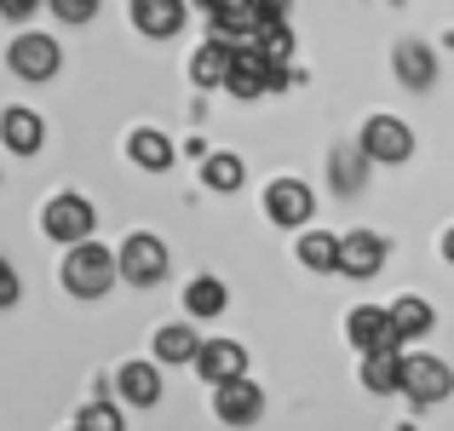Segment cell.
I'll list each match as a JSON object with an SVG mask.
<instances>
[{"mask_svg":"<svg viewBox=\"0 0 454 431\" xmlns=\"http://www.w3.org/2000/svg\"><path fill=\"white\" fill-rule=\"evenodd\" d=\"M115 277H121V265H115L110 247H98V242H75V247H69V259H64V287H69L75 299H104Z\"/></svg>","mask_w":454,"mask_h":431,"instance_id":"cell-1","label":"cell"},{"mask_svg":"<svg viewBox=\"0 0 454 431\" xmlns=\"http://www.w3.org/2000/svg\"><path fill=\"white\" fill-rule=\"evenodd\" d=\"M115 265H121V277L133 282V287H150V282L167 277V242H161V236H150V231H133L121 242V254H115Z\"/></svg>","mask_w":454,"mask_h":431,"instance_id":"cell-2","label":"cell"},{"mask_svg":"<svg viewBox=\"0 0 454 431\" xmlns=\"http://www.w3.org/2000/svg\"><path fill=\"white\" fill-rule=\"evenodd\" d=\"M41 224H46V236L52 242H87L92 236V224H98V213H92V201L87 196H52L46 201V213H41Z\"/></svg>","mask_w":454,"mask_h":431,"instance_id":"cell-3","label":"cell"},{"mask_svg":"<svg viewBox=\"0 0 454 431\" xmlns=\"http://www.w3.org/2000/svg\"><path fill=\"white\" fill-rule=\"evenodd\" d=\"M363 155H368V161H386V167L409 161V155H414L409 121H397V115H368V127H363Z\"/></svg>","mask_w":454,"mask_h":431,"instance_id":"cell-4","label":"cell"},{"mask_svg":"<svg viewBox=\"0 0 454 431\" xmlns=\"http://www.w3.org/2000/svg\"><path fill=\"white\" fill-rule=\"evenodd\" d=\"M6 64H12L18 81H52L58 64H64V52H58V41H46V35H18L12 52H6Z\"/></svg>","mask_w":454,"mask_h":431,"instance_id":"cell-5","label":"cell"},{"mask_svg":"<svg viewBox=\"0 0 454 431\" xmlns=\"http://www.w3.org/2000/svg\"><path fill=\"white\" fill-rule=\"evenodd\" d=\"M213 414H219L224 426H254L259 414H265V391L254 386V380H224V386H213Z\"/></svg>","mask_w":454,"mask_h":431,"instance_id":"cell-6","label":"cell"},{"mask_svg":"<svg viewBox=\"0 0 454 431\" xmlns=\"http://www.w3.org/2000/svg\"><path fill=\"white\" fill-rule=\"evenodd\" d=\"M449 391H454L449 363H437V357H409V363H403V397H414V403H443Z\"/></svg>","mask_w":454,"mask_h":431,"instance_id":"cell-7","label":"cell"},{"mask_svg":"<svg viewBox=\"0 0 454 431\" xmlns=\"http://www.w3.org/2000/svg\"><path fill=\"white\" fill-rule=\"evenodd\" d=\"M265 213H270V224H305L310 213H317V196H310L305 178H270Z\"/></svg>","mask_w":454,"mask_h":431,"instance_id":"cell-8","label":"cell"},{"mask_svg":"<svg viewBox=\"0 0 454 431\" xmlns=\"http://www.w3.org/2000/svg\"><path fill=\"white\" fill-rule=\"evenodd\" d=\"M380 265H386V236H374V231H351V236H340V270H345L351 282L380 277Z\"/></svg>","mask_w":454,"mask_h":431,"instance_id":"cell-9","label":"cell"},{"mask_svg":"<svg viewBox=\"0 0 454 431\" xmlns=\"http://www.w3.org/2000/svg\"><path fill=\"white\" fill-rule=\"evenodd\" d=\"M345 333H351L356 351H386V345H403L391 310H380V305H356L351 317H345Z\"/></svg>","mask_w":454,"mask_h":431,"instance_id":"cell-10","label":"cell"},{"mask_svg":"<svg viewBox=\"0 0 454 431\" xmlns=\"http://www.w3.org/2000/svg\"><path fill=\"white\" fill-rule=\"evenodd\" d=\"M196 374L207 380V386L242 380V374H247V351H242L236 340H201V351H196Z\"/></svg>","mask_w":454,"mask_h":431,"instance_id":"cell-11","label":"cell"},{"mask_svg":"<svg viewBox=\"0 0 454 431\" xmlns=\"http://www.w3.org/2000/svg\"><path fill=\"white\" fill-rule=\"evenodd\" d=\"M265 23H270V12L259 6V0H224V6L213 12V35H219V41H259Z\"/></svg>","mask_w":454,"mask_h":431,"instance_id":"cell-12","label":"cell"},{"mask_svg":"<svg viewBox=\"0 0 454 431\" xmlns=\"http://www.w3.org/2000/svg\"><path fill=\"white\" fill-rule=\"evenodd\" d=\"M184 0H133V29L138 35H155V41H167V35L184 29Z\"/></svg>","mask_w":454,"mask_h":431,"instance_id":"cell-13","label":"cell"},{"mask_svg":"<svg viewBox=\"0 0 454 431\" xmlns=\"http://www.w3.org/2000/svg\"><path fill=\"white\" fill-rule=\"evenodd\" d=\"M403 345H386V351H363V386L374 391V397H391V391H403Z\"/></svg>","mask_w":454,"mask_h":431,"instance_id":"cell-14","label":"cell"},{"mask_svg":"<svg viewBox=\"0 0 454 431\" xmlns=\"http://www.w3.org/2000/svg\"><path fill=\"white\" fill-rule=\"evenodd\" d=\"M0 144H6L12 155H35V150L46 144V121H41L35 110H23V104H18V110L0 115Z\"/></svg>","mask_w":454,"mask_h":431,"instance_id":"cell-15","label":"cell"},{"mask_svg":"<svg viewBox=\"0 0 454 431\" xmlns=\"http://www.w3.org/2000/svg\"><path fill=\"white\" fill-rule=\"evenodd\" d=\"M115 391H121V403H133V409H155V403H161V374H155V363H127L121 374H115Z\"/></svg>","mask_w":454,"mask_h":431,"instance_id":"cell-16","label":"cell"},{"mask_svg":"<svg viewBox=\"0 0 454 431\" xmlns=\"http://www.w3.org/2000/svg\"><path fill=\"white\" fill-rule=\"evenodd\" d=\"M231 64H236L231 41H219V35H213V41L190 58V81H196V87H224V81H231Z\"/></svg>","mask_w":454,"mask_h":431,"instance_id":"cell-17","label":"cell"},{"mask_svg":"<svg viewBox=\"0 0 454 431\" xmlns=\"http://www.w3.org/2000/svg\"><path fill=\"white\" fill-rule=\"evenodd\" d=\"M127 155H133L138 167H150V173H167V167H173V138L155 133V127H138V133L127 138Z\"/></svg>","mask_w":454,"mask_h":431,"instance_id":"cell-18","label":"cell"},{"mask_svg":"<svg viewBox=\"0 0 454 431\" xmlns=\"http://www.w3.org/2000/svg\"><path fill=\"white\" fill-rule=\"evenodd\" d=\"M196 351H201V333L184 328V322H167L155 333V363H196Z\"/></svg>","mask_w":454,"mask_h":431,"instance_id":"cell-19","label":"cell"},{"mask_svg":"<svg viewBox=\"0 0 454 431\" xmlns=\"http://www.w3.org/2000/svg\"><path fill=\"white\" fill-rule=\"evenodd\" d=\"M391 322H397V340L409 345V340H420V333H432V322H437V310L426 305V299H414V294H403L397 305H391Z\"/></svg>","mask_w":454,"mask_h":431,"instance_id":"cell-20","label":"cell"},{"mask_svg":"<svg viewBox=\"0 0 454 431\" xmlns=\"http://www.w3.org/2000/svg\"><path fill=\"white\" fill-rule=\"evenodd\" d=\"M224 305H231V287H224L219 277H196V282L184 287V310H190V317H201V322L219 317Z\"/></svg>","mask_w":454,"mask_h":431,"instance_id":"cell-21","label":"cell"},{"mask_svg":"<svg viewBox=\"0 0 454 431\" xmlns=\"http://www.w3.org/2000/svg\"><path fill=\"white\" fill-rule=\"evenodd\" d=\"M201 184H207V190H219V196L242 190V155H231V150H213L207 161H201Z\"/></svg>","mask_w":454,"mask_h":431,"instance_id":"cell-22","label":"cell"},{"mask_svg":"<svg viewBox=\"0 0 454 431\" xmlns=\"http://www.w3.org/2000/svg\"><path fill=\"white\" fill-rule=\"evenodd\" d=\"M300 265H305V270H340V236L305 231V236H300Z\"/></svg>","mask_w":454,"mask_h":431,"instance_id":"cell-23","label":"cell"},{"mask_svg":"<svg viewBox=\"0 0 454 431\" xmlns=\"http://www.w3.org/2000/svg\"><path fill=\"white\" fill-rule=\"evenodd\" d=\"M397 75L409 81V87H432V75H437L432 52H426V46H403V52H397Z\"/></svg>","mask_w":454,"mask_h":431,"instance_id":"cell-24","label":"cell"},{"mask_svg":"<svg viewBox=\"0 0 454 431\" xmlns=\"http://www.w3.org/2000/svg\"><path fill=\"white\" fill-rule=\"evenodd\" d=\"M75 426H81V431H127V426H121V409H115V403H87Z\"/></svg>","mask_w":454,"mask_h":431,"instance_id":"cell-25","label":"cell"},{"mask_svg":"<svg viewBox=\"0 0 454 431\" xmlns=\"http://www.w3.org/2000/svg\"><path fill=\"white\" fill-rule=\"evenodd\" d=\"M259 46H265V52H270V58L282 64V58L294 52V35H288V23H282V18H270L265 29H259Z\"/></svg>","mask_w":454,"mask_h":431,"instance_id":"cell-26","label":"cell"},{"mask_svg":"<svg viewBox=\"0 0 454 431\" xmlns=\"http://www.w3.org/2000/svg\"><path fill=\"white\" fill-rule=\"evenodd\" d=\"M46 12H58L64 23H87L98 12V0H46Z\"/></svg>","mask_w":454,"mask_h":431,"instance_id":"cell-27","label":"cell"},{"mask_svg":"<svg viewBox=\"0 0 454 431\" xmlns=\"http://www.w3.org/2000/svg\"><path fill=\"white\" fill-rule=\"evenodd\" d=\"M35 12H41V0H0V18H12V23L35 18Z\"/></svg>","mask_w":454,"mask_h":431,"instance_id":"cell-28","label":"cell"},{"mask_svg":"<svg viewBox=\"0 0 454 431\" xmlns=\"http://www.w3.org/2000/svg\"><path fill=\"white\" fill-rule=\"evenodd\" d=\"M0 305H18V270L0 259Z\"/></svg>","mask_w":454,"mask_h":431,"instance_id":"cell-29","label":"cell"},{"mask_svg":"<svg viewBox=\"0 0 454 431\" xmlns=\"http://www.w3.org/2000/svg\"><path fill=\"white\" fill-rule=\"evenodd\" d=\"M259 6H265L270 18H282V12H288V0H259Z\"/></svg>","mask_w":454,"mask_h":431,"instance_id":"cell-30","label":"cell"},{"mask_svg":"<svg viewBox=\"0 0 454 431\" xmlns=\"http://www.w3.org/2000/svg\"><path fill=\"white\" fill-rule=\"evenodd\" d=\"M190 6H201V12H207V18H213V12H219L224 0H190Z\"/></svg>","mask_w":454,"mask_h":431,"instance_id":"cell-31","label":"cell"},{"mask_svg":"<svg viewBox=\"0 0 454 431\" xmlns=\"http://www.w3.org/2000/svg\"><path fill=\"white\" fill-rule=\"evenodd\" d=\"M443 259H449V265H454V231L443 236Z\"/></svg>","mask_w":454,"mask_h":431,"instance_id":"cell-32","label":"cell"},{"mask_svg":"<svg viewBox=\"0 0 454 431\" xmlns=\"http://www.w3.org/2000/svg\"><path fill=\"white\" fill-rule=\"evenodd\" d=\"M403 431H414V426H403Z\"/></svg>","mask_w":454,"mask_h":431,"instance_id":"cell-33","label":"cell"},{"mask_svg":"<svg viewBox=\"0 0 454 431\" xmlns=\"http://www.w3.org/2000/svg\"><path fill=\"white\" fill-rule=\"evenodd\" d=\"M75 431H81V426H75Z\"/></svg>","mask_w":454,"mask_h":431,"instance_id":"cell-34","label":"cell"}]
</instances>
